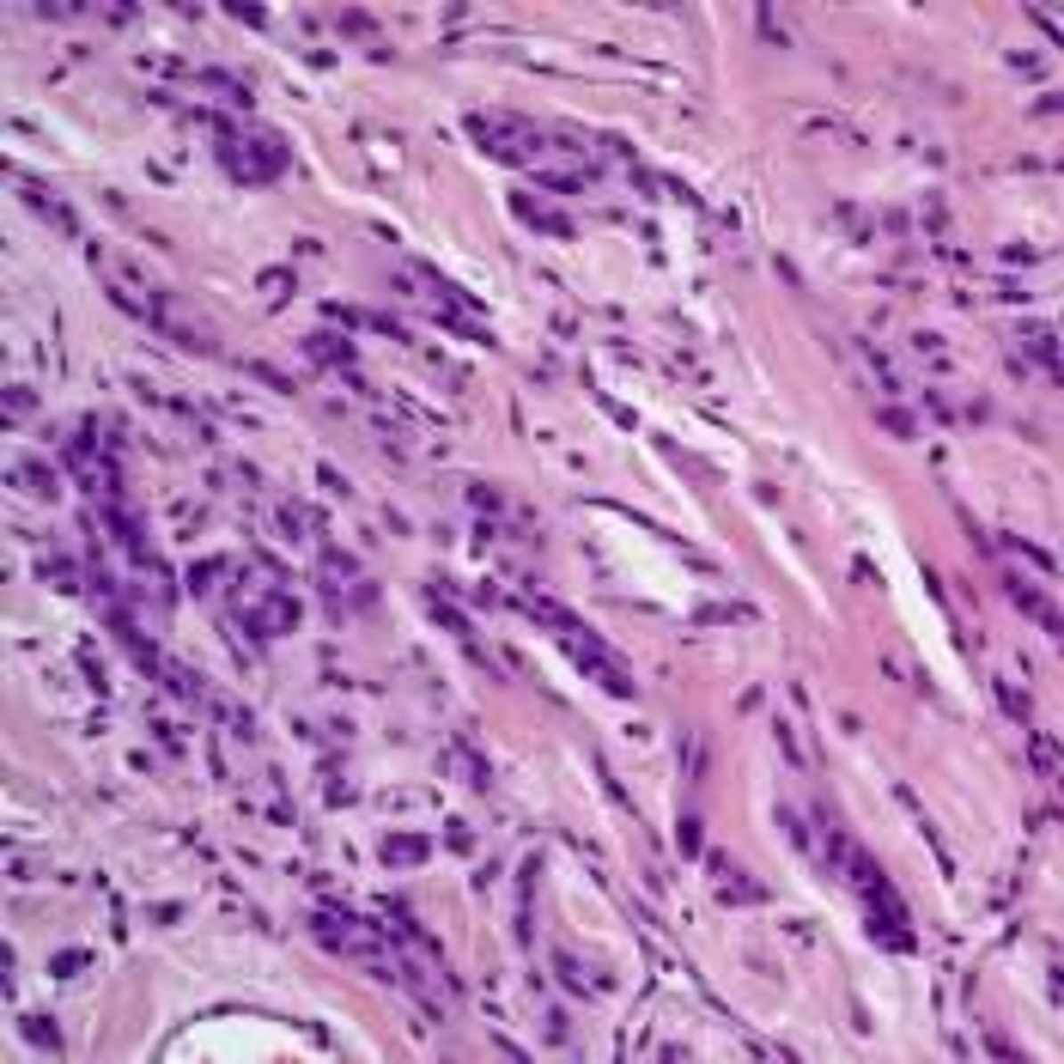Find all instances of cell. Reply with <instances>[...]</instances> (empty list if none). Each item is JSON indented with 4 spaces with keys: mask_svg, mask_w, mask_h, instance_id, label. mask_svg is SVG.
<instances>
[{
    "mask_svg": "<svg viewBox=\"0 0 1064 1064\" xmlns=\"http://www.w3.org/2000/svg\"><path fill=\"white\" fill-rule=\"evenodd\" d=\"M469 135L481 140L493 159H529V152H542V140L529 135L523 122H505V116H475V122H469Z\"/></svg>",
    "mask_w": 1064,
    "mask_h": 1064,
    "instance_id": "6da1fadb",
    "label": "cell"
},
{
    "mask_svg": "<svg viewBox=\"0 0 1064 1064\" xmlns=\"http://www.w3.org/2000/svg\"><path fill=\"white\" fill-rule=\"evenodd\" d=\"M1010 602H1016L1022 615H1034V620H1040V626H1046V633H1052V639H1059V645H1064V615H1059V609H1052V602H1046V596H1040V590H1034V584L1010 578Z\"/></svg>",
    "mask_w": 1064,
    "mask_h": 1064,
    "instance_id": "5b68a950",
    "label": "cell"
},
{
    "mask_svg": "<svg viewBox=\"0 0 1064 1064\" xmlns=\"http://www.w3.org/2000/svg\"><path fill=\"white\" fill-rule=\"evenodd\" d=\"M718 888H730L736 900H760L755 882H742V870H730V863H718Z\"/></svg>",
    "mask_w": 1064,
    "mask_h": 1064,
    "instance_id": "8fae6325",
    "label": "cell"
},
{
    "mask_svg": "<svg viewBox=\"0 0 1064 1064\" xmlns=\"http://www.w3.org/2000/svg\"><path fill=\"white\" fill-rule=\"evenodd\" d=\"M1034 760H1040V766H1046V773H1052V766H1059V749H1052V742H1046V736H1040V730H1034Z\"/></svg>",
    "mask_w": 1064,
    "mask_h": 1064,
    "instance_id": "7c38bea8",
    "label": "cell"
},
{
    "mask_svg": "<svg viewBox=\"0 0 1064 1064\" xmlns=\"http://www.w3.org/2000/svg\"><path fill=\"white\" fill-rule=\"evenodd\" d=\"M225 165L238 176H250V183H262V176H280L286 171V146L268 135H256V140H238V146H225Z\"/></svg>",
    "mask_w": 1064,
    "mask_h": 1064,
    "instance_id": "7a4b0ae2",
    "label": "cell"
},
{
    "mask_svg": "<svg viewBox=\"0 0 1064 1064\" xmlns=\"http://www.w3.org/2000/svg\"><path fill=\"white\" fill-rule=\"evenodd\" d=\"M12 481H25V493H37V499H55V475L49 469H12Z\"/></svg>",
    "mask_w": 1064,
    "mask_h": 1064,
    "instance_id": "9c48e42d",
    "label": "cell"
},
{
    "mask_svg": "<svg viewBox=\"0 0 1064 1064\" xmlns=\"http://www.w3.org/2000/svg\"><path fill=\"white\" fill-rule=\"evenodd\" d=\"M566 651L578 657V663H584V669H590V675H596L602 687H609V693H633V682H626V669H620L615 657H609L602 645H596V639H590V626H578V633H566Z\"/></svg>",
    "mask_w": 1064,
    "mask_h": 1064,
    "instance_id": "3957f363",
    "label": "cell"
},
{
    "mask_svg": "<svg viewBox=\"0 0 1064 1064\" xmlns=\"http://www.w3.org/2000/svg\"><path fill=\"white\" fill-rule=\"evenodd\" d=\"M243 620H250L262 639H274V633H286V626L299 620V602H292V596H280V590H268V596H256V602L243 609Z\"/></svg>",
    "mask_w": 1064,
    "mask_h": 1064,
    "instance_id": "277c9868",
    "label": "cell"
},
{
    "mask_svg": "<svg viewBox=\"0 0 1064 1064\" xmlns=\"http://www.w3.org/2000/svg\"><path fill=\"white\" fill-rule=\"evenodd\" d=\"M432 615H438V620H445V626H450V633H469V620H462V615H456V609H450V602H432Z\"/></svg>",
    "mask_w": 1064,
    "mask_h": 1064,
    "instance_id": "4fadbf2b",
    "label": "cell"
},
{
    "mask_svg": "<svg viewBox=\"0 0 1064 1064\" xmlns=\"http://www.w3.org/2000/svg\"><path fill=\"white\" fill-rule=\"evenodd\" d=\"M310 353H316V359H335V365L353 359V347H347L341 335H310Z\"/></svg>",
    "mask_w": 1064,
    "mask_h": 1064,
    "instance_id": "30bf717a",
    "label": "cell"
},
{
    "mask_svg": "<svg viewBox=\"0 0 1064 1064\" xmlns=\"http://www.w3.org/2000/svg\"><path fill=\"white\" fill-rule=\"evenodd\" d=\"M1028 353L1046 365V372H1052V378H1064V359H1059V347H1052V335H1046V329H1028Z\"/></svg>",
    "mask_w": 1064,
    "mask_h": 1064,
    "instance_id": "8992f818",
    "label": "cell"
},
{
    "mask_svg": "<svg viewBox=\"0 0 1064 1064\" xmlns=\"http://www.w3.org/2000/svg\"><path fill=\"white\" fill-rule=\"evenodd\" d=\"M882 426H888V432H900V438H913V420H906V413H882Z\"/></svg>",
    "mask_w": 1064,
    "mask_h": 1064,
    "instance_id": "5bb4252c",
    "label": "cell"
},
{
    "mask_svg": "<svg viewBox=\"0 0 1064 1064\" xmlns=\"http://www.w3.org/2000/svg\"><path fill=\"white\" fill-rule=\"evenodd\" d=\"M432 846L426 839H413V833H396V839H383V858L389 863H408V858H426Z\"/></svg>",
    "mask_w": 1064,
    "mask_h": 1064,
    "instance_id": "52a82bcc",
    "label": "cell"
},
{
    "mask_svg": "<svg viewBox=\"0 0 1064 1064\" xmlns=\"http://www.w3.org/2000/svg\"><path fill=\"white\" fill-rule=\"evenodd\" d=\"M517 213H523L529 225H542V232H553V238H566V232H572V225H566L560 213H548V207H536V201H517Z\"/></svg>",
    "mask_w": 1064,
    "mask_h": 1064,
    "instance_id": "ba28073f",
    "label": "cell"
}]
</instances>
